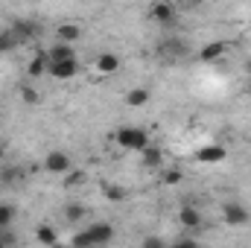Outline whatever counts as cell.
<instances>
[{
	"label": "cell",
	"instance_id": "1",
	"mask_svg": "<svg viewBox=\"0 0 251 248\" xmlns=\"http://www.w3.org/2000/svg\"><path fill=\"white\" fill-rule=\"evenodd\" d=\"M117 143H120L123 149L140 152V149L149 143V134H146L143 128H137V125H123V128H117Z\"/></svg>",
	"mask_w": 251,
	"mask_h": 248
},
{
	"label": "cell",
	"instance_id": "2",
	"mask_svg": "<svg viewBox=\"0 0 251 248\" xmlns=\"http://www.w3.org/2000/svg\"><path fill=\"white\" fill-rule=\"evenodd\" d=\"M222 216H225V225H231V228L249 225V210H246L240 201H225V204H222Z\"/></svg>",
	"mask_w": 251,
	"mask_h": 248
},
{
	"label": "cell",
	"instance_id": "3",
	"mask_svg": "<svg viewBox=\"0 0 251 248\" xmlns=\"http://www.w3.org/2000/svg\"><path fill=\"white\" fill-rule=\"evenodd\" d=\"M187 53H190V47H187L184 38H167V41L161 44V56L170 59V62H178V59H184Z\"/></svg>",
	"mask_w": 251,
	"mask_h": 248
},
{
	"label": "cell",
	"instance_id": "4",
	"mask_svg": "<svg viewBox=\"0 0 251 248\" xmlns=\"http://www.w3.org/2000/svg\"><path fill=\"white\" fill-rule=\"evenodd\" d=\"M76 70H79V62L76 59H59V62H50V67H47V73L56 76V79H62V82L73 79Z\"/></svg>",
	"mask_w": 251,
	"mask_h": 248
},
{
	"label": "cell",
	"instance_id": "5",
	"mask_svg": "<svg viewBox=\"0 0 251 248\" xmlns=\"http://www.w3.org/2000/svg\"><path fill=\"white\" fill-rule=\"evenodd\" d=\"M225 158H228V152H225V146H219V143L201 146V149L196 152V161H199V164H222Z\"/></svg>",
	"mask_w": 251,
	"mask_h": 248
},
{
	"label": "cell",
	"instance_id": "6",
	"mask_svg": "<svg viewBox=\"0 0 251 248\" xmlns=\"http://www.w3.org/2000/svg\"><path fill=\"white\" fill-rule=\"evenodd\" d=\"M225 50H228V44H225V41H210V44H204V47L199 50V62H204V64L219 62V59L225 56Z\"/></svg>",
	"mask_w": 251,
	"mask_h": 248
},
{
	"label": "cell",
	"instance_id": "7",
	"mask_svg": "<svg viewBox=\"0 0 251 248\" xmlns=\"http://www.w3.org/2000/svg\"><path fill=\"white\" fill-rule=\"evenodd\" d=\"M12 32H15V38L24 44V41H32V38H38V24H32V21H15L12 26H9Z\"/></svg>",
	"mask_w": 251,
	"mask_h": 248
},
{
	"label": "cell",
	"instance_id": "8",
	"mask_svg": "<svg viewBox=\"0 0 251 248\" xmlns=\"http://www.w3.org/2000/svg\"><path fill=\"white\" fill-rule=\"evenodd\" d=\"M149 18H152L155 24L170 26V24L176 21V9H173V3H155V6L149 9Z\"/></svg>",
	"mask_w": 251,
	"mask_h": 248
},
{
	"label": "cell",
	"instance_id": "9",
	"mask_svg": "<svg viewBox=\"0 0 251 248\" xmlns=\"http://www.w3.org/2000/svg\"><path fill=\"white\" fill-rule=\"evenodd\" d=\"M178 222H181V228H187V231H199V228H201V213H199L193 204H184V207L178 210Z\"/></svg>",
	"mask_w": 251,
	"mask_h": 248
},
{
	"label": "cell",
	"instance_id": "10",
	"mask_svg": "<svg viewBox=\"0 0 251 248\" xmlns=\"http://www.w3.org/2000/svg\"><path fill=\"white\" fill-rule=\"evenodd\" d=\"M44 170H47V173H56V175H59V173H67V170H70V158H67L64 152H50V155L44 158Z\"/></svg>",
	"mask_w": 251,
	"mask_h": 248
},
{
	"label": "cell",
	"instance_id": "11",
	"mask_svg": "<svg viewBox=\"0 0 251 248\" xmlns=\"http://www.w3.org/2000/svg\"><path fill=\"white\" fill-rule=\"evenodd\" d=\"M88 231H91V237H94V246H105V243H111V240H114V225H108V222L91 225Z\"/></svg>",
	"mask_w": 251,
	"mask_h": 248
},
{
	"label": "cell",
	"instance_id": "12",
	"mask_svg": "<svg viewBox=\"0 0 251 248\" xmlns=\"http://www.w3.org/2000/svg\"><path fill=\"white\" fill-rule=\"evenodd\" d=\"M47 67H50V56L41 50V53H35V56L29 59V64H26V73L38 79V76H44V73H47Z\"/></svg>",
	"mask_w": 251,
	"mask_h": 248
},
{
	"label": "cell",
	"instance_id": "13",
	"mask_svg": "<svg viewBox=\"0 0 251 248\" xmlns=\"http://www.w3.org/2000/svg\"><path fill=\"white\" fill-rule=\"evenodd\" d=\"M140 161H143V167H149V170H155V167H161V161H164V152L158 149V146H152V143H146L143 149H140Z\"/></svg>",
	"mask_w": 251,
	"mask_h": 248
},
{
	"label": "cell",
	"instance_id": "14",
	"mask_svg": "<svg viewBox=\"0 0 251 248\" xmlns=\"http://www.w3.org/2000/svg\"><path fill=\"white\" fill-rule=\"evenodd\" d=\"M56 38H59V41H67V44H76V41L82 38V26H79V24H62V26L56 29Z\"/></svg>",
	"mask_w": 251,
	"mask_h": 248
},
{
	"label": "cell",
	"instance_id": "15",
	"mask_svg": "<svg viewBox=\"0 0 251 248\" xmlns=\"http://www.w3.org/2000/svg\"><path fill=\"white\" fill-rule=\"evenodd\" d=\"M47 56H50V62H59V59H76V50H73V44H67V41H56V44L47 50Z\"/></svg>",
	"mask_w": 251,
	"mask_h": 248
},
{
	"label": "cell",
	"instance_id": "16",
	"mask_svg": "<svg viewBox=\"0 0 251 248\" xmlns=\"http://www.w3.org/2000/svg\"><path fill=\"white\" fill-rule=\"evenodd\" d=\"M97 70L100 73H117L120 70V59L114 53H100L97 56Z\"/></svg>",
	"mask_w": 251,
	"mask_h": 248
},
{
	"label": "cell",
	"instance_id": "17",
	"mask_svg": "<svg viewBox=\"0 0 251 248\" xmlns=\"http://www.w3.org/2000/svg\"><path fill=\"white\" fill-rule=\"evenodd\" d=\"M149 102V91L146 88H131L128 94H126V105L128 108H140V105H146Z\"/></svg>",
	"mask_w": 251,
	"mask_h": 248
},
{
	"label": "cell",
	"instance_id": "18",
	"mask_svg": "<svg viewBox=\"0 0 251 248\" xmlns=\"http://www.w3.org/2000/svg\"><path fill=\"white\" fill-rule=\"evenodd\" d=\"M35 240H38L41 246H56V243H59V234H56L50 225H38V234H35Z\"/></svg>",
	"mask_w": 251,
	"mask_h": 248
},
{
	"label": "cell",
	"instance_id": "19",
	"mask_svg": "<svg viewBox=\"0 0 251 248\" xmlns=\"http://www.w3.org/2000/svg\"><path fill=\"white\" fill-rule=\"evenodd\" d=\"M15 216H18L15 204H9V201H0V228H9V225L15 222Z\"/></svg>",
	"mask_w": 251,
	"mask_h": 248
},
{
	"label": "cell",
	"instance_id": "20",
	"mask_svg": "<svg viewBox=\"0 0 251 248\" xmlns=\"http://www.w3.org/2000/svg\"><path fill=\"white\" fill-rule=\"evenodd\" d=\"M64 219H67V222H73V225H76V222H82V219H85V207H82V204H76V201H70V204L64 207Z\"/></svg>",
	"mask_w": 251,
	"mask_h": 248
},
{
	"label": "cell",
	"instance_id": "21",
	"mask_svg": "<svg viewBox=\"0 0 251 248\" xmlns=\"http://www.w3.org/2000/svg\"><path fill=\"white\" fill-rule=\"evenodd\" d=\"M18 44H21V41L15 38V32H12V29H3V32H0V53H12Z\"/></svg>",
	"mask_w": 251,
	"mask_h": 248
},
{
	"label": "cell",
	"instance_id": "22",
	"mask_svg": "<svg viewBox=\"0 0 251 248\" xmlns=\"http://www.w3.org/2000/svg\"><path fill=\"white\" fill-rule=\"evenodd\" d=\"M88 178L85 170H67V178H64V187H82Z\"/></svg>",
	"mask_w": 251,
	"mask_h": 248
},
{
	"label": "cell",
	"instance_id": "23",
	"mask_svg": "<svg viewBox=\"0 0 251 248\" xmlns=\"http://www.w3.org/2000/svg\"><path fill=\"white\" fill-rule=\"evenodd\" d=\"M21 99H24L26 105H38V102H41L38 91H35V88H29V85H21Z\"/></svg>",
	"mask_w": 251,
	"mask_h": 248
},
{
	"label": "cell",
	"instance_id": "24",
	"mask_svg": "<svg viewBox=\"0 0 251 248\" xmlns=\"http://www.w3.org/2000/svg\"><path fill=\"white\" fill-rule=\"evenodd\" d=\"M102 193H105V198H108V201H123V198H126V190H123V187L105 184V187H102Z\"/></svg>",
	"mask_w": 251,
	"mask_h": 248
},
{
	"label": "cell",
	"instance_id": "25",
	"mask_svg": "<svg viewBox=\"0 0 251 248\" xmlns=\"http://www.w3.org/2000/svg\"><path fill=\"white\" fill-rule=\"evenodd\" d=\"M181 181H184V173H181V170H167V173H164V184L176 187V184H181Z\"/></svg>",
	"mask_w": 251,
	"mask_h": 248
},
{
	"label": "cell",
	"instance_id": "26",
	"mask_svg": "<svg viewBox=\"0 0 251 248\" xmlns=\"http://www.w3.org/2000/svg\"><path fill=\"white\" fill-rule=\"evenodd\" d=\"M73 246H76V248H91V246H94V237H91V231H82V234H76V237H73Z\"/></svg>",
	"mask_w": 251,
	"mask_h": 248
},
{
	"label": "cell",
	"instance_id": "27",
	"mask_svg": "<svg viewBox=\"0 0 251 248\" xmlns=\"http://www.w3.org/2000/svg\"><path fill=\"white\" fill-rule=\"evenodd\" d=\"M18 175H21V170L9 167V170H3V173H0V181H3V184H9V181H18Z\"/></svg>",
	"mask_w": 251,
	"mask_h": 248
},
{
	"label": "cell",
	"instance_id": "28",
	"mask_svg": "<svg viewBox=\"0 0 251 248\" xmlns=\"http://www.w3.org/2000/svg\"><path fill=\"white\" fill-rule=\"evenodd\" d=\"M18 240H15V234H9L6 228H0V246H15Z\"/></svg>",
	"mask_w": 251,
	"mask_h": 248
},
{
	"label": "cell",
	"instance_id": "29",
	"mask_svg": "<svg viewBox=\"0 0 251 248\" xmlns=\"http://www.w3.org/2000/svg\"><path fill=\"white\" fill-rule=\"evenodd\" d=\"M143 246H146V248H161V246H164V240H161V237H146V240H143Z\"/></svg>",
	"mask_w": 251,
	"mask_h": 248
},
{
	"label": "cell",
	"instance_id": "30",
	"mask_svg": "<svg viewBox=\"0 0 251 248\" xmlns=\"http://www.w3.org/2000/svg\"><path fill=\"white\" fill-rule=\"evenodd\" d=\"M3 155H6V149H3V146H0V161H3Z\"/></svg>",
	"mask_w": 251,
	"mask_h": 248
},
{
	"label": "cell",
	"instance_id": "31",
	"mask_svg": "<svg viewBox=\"0 0 251 248\" xmlns=\"http://www.w3.org/2000/svg\"><path fill=\"white\" fill-rule=\"evenodd\" d=\"M178 3H190V0H178Z\"/></svg>",
	"mask_w": 251,
	"mask_h": 248
}]
</instances>
